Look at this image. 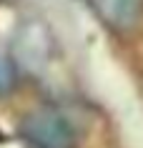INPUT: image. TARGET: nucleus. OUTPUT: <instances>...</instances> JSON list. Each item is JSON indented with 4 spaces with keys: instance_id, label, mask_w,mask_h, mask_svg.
<instances>
[{
    "instance_id": "obj_2",
    "label": "nucleus",
    "mask_w": 143,
    "mask_h": 148,
    "mask_svg": "<svg viewBox=\"0 0 143 148\" xmlns=\"http://www.w3.org/2000/svg\"><path fill=\"white\" fill-rule=\"evenodd\" d=\"M98 20H103L111 30L128 33L141 23L143 0H86Z\"/></svg>"
},
{
    "instance_id": "obj_3",
    "label": "nucleus",
    "mask_w": 143,
    "mask_h": 148,
    "mask_svg": "<svg viewBox=\"0 0 143 148\" xmlns=\"http://www.w3.org/2000/svg\"><path fill=\"white\" fill-rule=\"evenodd\" d=\"M18 55L23 58L25 65L40 68V60L48 58V38L35 28L33 35H25L23 40H18Z\"/></svg>"
},
{
    "instance_id": "obj_4",
    "label": "nucleus",
    "mask_w": 143,
    "mask_h": 148,
    "mask_svg": "<svg viewBox=\"0 0 143 148\" xmlns=\"http://www.w3.org/2000/svg\"><path fill=\"white\" fill-rule=\"evenodd\" d=\"M15 86V68L13 63L0 53V95H8Z\"/></svg>"
},
{
    "instance_id": "obj_1",
    "label": "nucleus",
    "mask_w": 143,
    "mask_h": 148,
    "mask_svg": "<svg viewBox=\"0 0 143 148\" xmlns=\"http://www.w3.org/2000/svg\"><path fill=\"white\" fill-rule=\"evenodd\" d=\"M20 138L30 148H73L78 140L68 116L53 108L28 113L20 123Z\"/></svg>"
}]
</instances>
